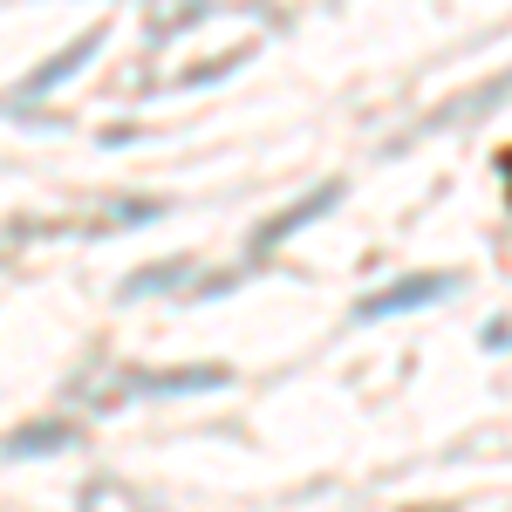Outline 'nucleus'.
Segmentation results:
<instances>
[{"label":"nucleus","mask_w":512,"mask_h":512,"mask_svg":"<svg viewBox=\"0 0 512 512\" xmlns=\"http://www.w3.org/2000/svg\"><path fill=\"white\" fill-rule=\"evenodd\" d=\"M444 287H451L444 274H431V280H403V294H390V301H369L362 315H396V308H410V301H437Z\"/></svg>","instance_id":"f257e3e1"}]
</instances>
